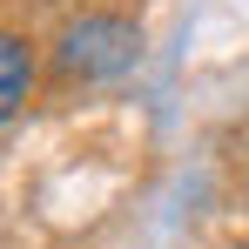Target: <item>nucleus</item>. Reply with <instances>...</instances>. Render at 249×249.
Here are the masks:
<instances>
[{
    "label": "nucleus",
    "instance_id": "obj_2",
    "mask_svg": "<svg viewBox=\"0 0 249 249\" xmlns=\"http://www.w3.org/2000/svg\"><path fill=\"white\" fill-rule=\"evenodd\" d=\"M27 88H34V54H27L20 34H7V41H0V115H7V122L27 108Z\"/></svg>",
    "mask_w": 249,
    "mask_h": 249
},
{
    "label": "nucleus",
    "instance_id": "obj_1",
    "mask_svg": "<svg viewBox=\"0 0 249 249\" xmlns=\"http://www.w3.org/2000/svg\"><path fill=\"white\" fill-rule=\"evenodd\" d=\"M135 54H142V34L115 14H81L54 34V68L68 81H115L135 68Z\"/></svg>",
    "mask_w": 249,
    "mask_h": 249
}]
</instances>
